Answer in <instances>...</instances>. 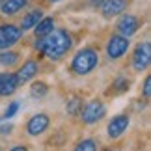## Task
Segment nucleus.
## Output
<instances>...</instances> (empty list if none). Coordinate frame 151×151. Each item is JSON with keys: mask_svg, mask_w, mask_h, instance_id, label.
Instances as JSON below:
<instances>
[{"mask_svg": "<svg viewBox=\"0 0 151 151\" xmlns=\"http://www.w3.org/2000/svg\"><path fill=\"white\" fill-rule=\"evenodd\" d=\"M17 62H19V54H17V52L9 50V49L0 50V65H4V67H11V65H15Z\"/></svg>", "mask_w": 151, "mask_h": 151, "instance_id": "obj_16", "label": "nucleus"}, {"mask_svg": "<svg viewBox=\"0 0 151 151\" xmlns=\"http://www.w3.org/2000/svg\"><path fill=\"white\" fill-rule=\"evenodd\" d=\"M103 4H104V0H90V6H91V8H101Z\"/></svg>", "mask_w": 151, "mask_h": 151, "instance_id": "obj_23", "label": "nucleus"}, {"mask_svg": "<svg viewBox=\"0 0 151 151\" xmlns=\"http://www.w3.org/2000/svg\"><path fill=\"white\" fill-rule=\"evenodd\" d=\"M80 110H82V101H80L78 97H73V99L67 103V112L71 116H75V114H80Z\"/></svg>", "mask_w": 151, "mask_h": 151, "instance_id": "obj_19", "label": "nucleus"}, {"mask_svg": "<svg viewBox=\"0 0 151 151\" xmlns=\"http://www.w3.org/2000/svg\"><path fill=\"white\" fill-rule=\"evenodd\" d=\"M129 123H131V119H129V116H127V114H118V116H114V118L108 121V127H106L108 136L112 138V140L119 138L127 129H129Z\"/></svg>", "mask_w": 151, "mask_h": 151, "instance_id": "obj_8", "label": "nucleus"}, {"mask_svg": "<svg viewBox=\"0 0 151 151\" xmlns=\"http://www.w3.org/2000/svg\"><path fill=\"white\" fill-rule=\"evenodd\" d=\"M28 4V0H4L0 4V11L2 15H15Z\"/></svg>", "mask_w": 151, "mask_h": 151, "instance_id": "obj_13", "label": "nucleus"}, {"mask_svg": "<svg viewBox=\"0 0 151 151\" xmlns=\"http://www.w3.org/2000/svg\"><path fill=\"white\" fill-rule=\"evenodd\" d=\"M129 86H131L129 78H118L114 82V91H127V90H129Z\"/></svg>", "mask_w": 151, "mask_h": 151, "instance_id": "obj_21", "label": "nucleus"}, {"mask_svg": "<svg viewBox=\"0 0 151 151\" xmlns=\"http://www.w3.org/2000/svg\"><path fill=\"white\" fill-rule=\"evenodd\" d=\"M2 75H4V73H0V80H2Z\"/></svg>", "mask_w": 151, "mask_h": 151, "instance_id": "obj_26", "label": "nucleus"}, {"mask_svg": "<svg viewBox=\"0 0 151 151\" xmlns=\"http://www.w3.org/2000/svg\"><path fill=\"white\" fill-rule=\"evenodd\" d=\"M127 8H129V0H104V4L101 6V13L104 19H112L121 15Z\"/></svg>", "mask_w": 151, "mask_h": 151, "instance_id": "obj_10", "label": "nucleus"}, {"mask_svg": "<svg viewBox=\"0 0 151 151\" xmlns=\"http://www.w3.org/2000/svg\"><path fill=\"white\" fill-rule=\"evenodd\" d=\"M104 114H106V106H104L101 101H91V103H88L82 110H80L82 121H84V123H88V125L97 123L99 119L104 118Z\"/></svg>", "mask_w": 151, "mask_h": 151, "instance_id": "obj_5", "label": "nucleus"}, {"mask_svg": "<svg viewBox=\"0 0 151 151\" xmlns=\"http://www.w3.org/2000/svg\"><path fill=\"white\" fill-rule=\"evenodd\" d=\"M144 97L146 99L151 97V77H146V80H144Z\"/></svg>", "mask_w": 151, "mask_h": 151, "instance_id": "obj_22", "label": "nucleus"}, {"mask_svg": "<svg viewBox=\"0 0 151 151\" xmlns=\"http://www.w3.org/2000/svg\"><path fill=\"white\" fill-rule=\"evenodd\" d=\"M43 17V11L41 9H32L30 13H26L24 17H22V21H21V30L22 32H26V30H32L34 26L39 22V19Z\"/></svg>", "mask_w": 151, "mask_h": 151, "instance_id": "obj_14", "label": "nucleus"}, {"mask_svg": "<svg viewBox=\"0 0 151 151\" xmlns=\"http://www.w3.org/2000/svg\"><path fill=\"white\" fill-rule=\"evenodd\" d=\"M36 49L52 62L62 60L73 49V37L67 30H52L36 41Z\"/></svg>", "mask_w": 151, "mask_h": 151, "instance_id": "obj_1", "label": "nucleus"}, {"mask_svg": "<svg viewBox=\"0 0 151 151\" xmlns=\"http://www.w3.org/2000/svg\"><path fill=\"white\" fill-rule=\"evenodd\" d=\"M116 28H118V32L121 34V36L131 37L132 34L138 32V28H140V21H138V17L131 15V13H121V17L118 19Z\"/></svg>", "mask_w": 151, "mask_h": 151, "instance_id": "obj_7", "label": "nucleus"}, {"mask_svg": "<svg viewBox=\"0 0 151 151\" xmlns=\"http://www.w3.org/2000/svg\"><path fill=\"white\" fill-rule=\"evenodd\" d=\"M17 88H19V80H17L15 73H4L2 80H0V97L13 95Z\"/></svg>", "mask_w": 151, "mask_h": 151, "instance_id": "obj_12", "label": "nucleus"}, {"mask_svg": "<svg viewBox=\"0 0 151 151\" xmlns=\"http://www.w3.org/2000/svg\"><path fill=\"white\" fill-rule=\"evenodd\" d=\"M97 63H99L97 50L91 49V47H86V49H80L77 54L73 56L71 69H73L75 75H88L97 67Z\"/></svg>", "mask_w": 151, "mask_h": 151, "instance_id": "obj_2", "label": "nucleus"}, {"mask_svg": "<svg viewBox=\"0 0 151 151\" xmlns=\"http://www.w3.org/2000/svg\"><path fill=\"white\" fill-rule=\"evenodd\" d=\"M149 63H151V45H149V41H144L134 49V54H132V67H134V71L142 73V71H146L149 67Z\"/></svg>", "mask_w": 151, "mask_h": 151, "instance_id": "obj_3", "label": "nucleus"}, {"mask_svg": "<svg viewBox=\"0 0 151 151\" xmlns=\"http://www.w3.org/2000/svg\"><path fill=\"white\" fill-rule=\"evenodd\" d=\"M37 71H39V63L36 60H28V62L22 63V67L15 73V77L19 80V84H24V82H28V80H32L36 77Z\"/></svg>", "mask_w": 151, "mask_h": 151, "instance_id": "obj_11", "label": "nucleus"}, {"mask_svg": "<svg viewBox=\"0 0 151 151\" xmlns=\"http://www.w3.org/2000/svg\"><path fill=\"white\" fill-rule=\"evenodd\" d=\"M2 2H4V0H0V4H2Z\"/></svg>", "mask_w": 151, "mask_h": 151, "instance_id": "obj_27", "label": "nucleus"}, {"mask_svg": "<svg viewBox=\"0 0 151 151\" xmlns=\"http://www.w3.org/2000/svg\"><path fill=\"white\" fill-rule=\"evenodd\" d=\"M32 30H34V34H36V37L47 36L49 32L54 30V19H52V17H41V19H39V22L32 28Z\"/></svg>", "mask_w": 151, "mask_h": 151, "instance_id": "obj_15", "label": "nucleus"}, {"mask_svg": "<svg viewBox=\"0 0 151 151\" xmlns=\"http://www.w3.org/2000/svg\"><path fill=\"white\" fill-rule=\"evenodd\" d=\"M129 45H131L129 37L121 36V34L119 36H112L106 43V56L110 60H119V58L129 50Z\"/></svg>", "mask_w": 151, "mask_h": 151, "instance_id": "obj_4", "label": "nucleus"}, {"mask_svg": "<svg viewBox=\"0 0 151 151\" xmlns=\"http://www.w3.org/2000/svg\"><path fill=\"white\" fill-rule=\"evenodd\" d=\"M22 36V30L15 24H2L0 26V50L13 47L15 43H19Z\"/></svg>", "mask_w": 151, "mask_h": 151, "instance_id": "obj_6", "label": "nucleus"}, {"mask_svg": "<svg viewBox=\"0 0 151 151\" xmlns=\"http://www.w3.org/2000/svg\"><path fill=\"white\" fill-rule=\"evenodd\" d=\"M17 112H19V103L13 101L8 108H6V112H4V116H2V119H9V118H13Z\"/></svg>", "mask_w": 151, "mask_h": 151, "instance_id": "obj_20", "label": "nucleus"}, {"mask_svg": "<svg viewBox=\"0 0 151 151\" xmlns=\"http://www.w3.org/2000/svg\"><path fill=\"white\" fill-rule=\"evenodd\" d=\"M47 93H49V88H47V84H45V82H36V84H32L30 95L34 97V99H41V97H45Z\"/></svg>", "mask_w": 151, "mask_h": 151, "instance_id": "obj_17", "label": "nucleus"}, {"mask_svg": "<svg viewBox=\"0 0 151 151\" xmlns=\"http://www.w3.org/2000/svg\"><path fill=\"white\" fill-rule=\"evenodd\" d=\"M75 149L77 151H93V149H97V144H95V140H91V138H86V140L78 142L77 146H75Z\"/></svg>", "mask_w": 151, "mask_h": 151, "instance_id": "obj_18", "label": "nucleus"}, {"mask_svg": "<svg viewBox=\"0 0 151 151\" xmlns=\"http://www.w3.org/2000/svg\"><path fill=\"white\" fill-rule=\"evenodd\" d=\"M49 125H50V118L47 114H36V116H32L30 119H28V123H26V132L30 136H39V134H43L45 131L49 129Z\"/></svg>", "mask_w": 151, "mask_h": 151, "instance_id": "obj_9", "label": "nucleus"}, {"mask_svg": "<svg viewBox=\"0 0 151 151\" xmlns=\"http://www.w3.org/2000/svg\"><path fill=\"white\" fill-rule=\"evenodd\" d=\"M11 129H13L11 125H8V127H0V132H2V134H6V132H8V134H9V132H11Z\"/></svg>", "mask_w": 151, "mask_h": 151, "instance_id": "obj_24", "label": "nucleus"}, {"mask_svg": "<svg viewBox=\"0 0 151 151\" xmlns=\"http://www.w3.org/2000/svg\"><path fill=\"white\" fill-rule=\"evenodd\" d=\"M49 2H60V0H49Z\"/></svg>", "mask_w": 151, "mask_h": 151, "instance_id": "obj_25", "label": "nucleus"}]
</instances>
